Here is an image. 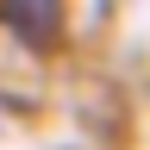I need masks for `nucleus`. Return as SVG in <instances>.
Wrapping results in <instances>:
<instances>
[{
	"label": "nucleus",
	"instance_id": "nucleus-1",
	"mask_svg": "<svg viewBox=\"0 0 150 150\" xmlns=\"http://www.w3.org/2000/svg\"><path fill=\"white\" fill-rule=\"evenodd\" d=\"M0 19H6V31L13 38H25V44H50V31H56V19H63V0H6L0 6Z\"/></svg>",
	"mask_w": 150,
	"mask_h": 150
}]
</instances>
